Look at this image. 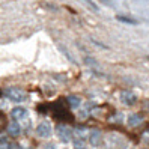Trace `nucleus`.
<instances>
[{"mask_svg":"<svg viewBox=\"0 0 149 149\" xmlns=\"http://www.w3.org/2000/svg\"><path fill=\"white\" fill-rule=\"evenodd\" d=\"M5 95L9 100H12L14 102H23L27 96H26V92H23L21 89H17V87H8L5 91Z\"/></svg>","mask_w":149,"mask_h":149,"instance_id":"nucleus-1","label":"nucleus"},{"mask_svg":"<svg viewBox=\"0 0 149 149\" xmlns=\"http://www.w3.org/2000/svg\"><path fill=\"white\" fill-rule=\"evenodd\" d=\"M57 137L60 139V142L68 143L72 139V130L68 128L66 125H59L57 127Z\"/></svg>","mask_w":149,"mask_h":149,"instance_id":"nucleus-2","label":"nucleus"},{"mask_svg":"<svg viewBox=\"0 0 149 149\" xmlns=\"http://www.w3.org/2000/svg\"><path fill=\"white\" fill-rule=\"evenodd\" d=\"M51 131H53V128H51V125L48 124V122H42V124H39L36 127V134H38V137H42V139L50 137Z\"/></svg>","mask_w":149,"mask_h":149,"instance_id":"nucleus-3","label":"nucleus"},{"mask_svg":"<svg viewBox=\"0 0 149 149\" xmlns=\"http://www.w3.org/2000/svg\"><path fill=\"white\" fill-rule=\"evenodd\" d=\"M120 100H122V102H125L127 106H133V104L137 101V96L130 91H122L120 92Z\"/></svg>","mask_w":149,"mask_h":149,"instance_id":"nucleus-4","label":"nucleus"},{"mask_svg":"<svg viewBox=\"0 0 149 149\" xmlns=\"http://www.w3.org/2000/svg\"><path fill=\"white\" fill-rule=\"evenodd\" d=\"M101 139H102V136H101L100 130H92L89 133V143L92 146H98L101 143Z\"/></svg>","mask_w":149,"mask_h":149,"instance_id":"nucleus-5","label":"nucleus"},{"mask_svg":"<svg viewBox=\"0 0 149 149\" xmlns=\"http://www.w3.org/2000/svg\"><path fill=\"white\" fill-rule=\"evenodd\" d=\"M12 118L17 119V120H23V119L27 118V110L24 107H15L12 110Z\"/></svg>","mask_w":149,"mask_h":149,"instance_id":"nucleus-6","label":"nucleus"},{"mask_svg":"<svg viewBox=\"0 0 149 149\" xmlns=\"http://www.w3.org/2000/svg\"><path fill=\"white\" fill-rule=\"evenodd\" d=\"M8 133H9V136H12V137L20 136V133H21V127L18 125V122L12 120L11 124H9V127H8Z\"/></svg>","mask_w":149,"mask_h":149,"instance_id":"nucleus-7","label":"nucleus"},{"mask_svg":"<svg viewBox=\"0 0 149 149\" xmlns=\"http://www.w3.org/2000/svg\"><path fill=\"white\" fill-rule=\"evenodd\" d=\"M142 120H143V118L140 115H137V113H134V115L128 116V125L130 127H137V125L142 124Z\"/></svg>","mask_w":149,"mask_h":149,"instance_id":"nucleus-8","label":"nucleus"},{"mask_svg":"<svg viewBox=\"0 0 149 149\" xmlns=\"http://www.w3.org/2000/svg\"><path fill=\"white\" fill-rule=\"evenodd\" d=\"M66 101H68V104H69V107H71V109H77L81 104V100L78 98V96H75V95H68Z\"/></svg>","mask_w":149,"mask_h":149,"instance_id":"nucleus-9","label":"nucleus"},{"mask_svg":"<svg viewBox=\"0 0 149 149\" xmlns=\"http://www.w3.org/2000/svg\"><path fill=\"white\" fill-rule=\"evenodd\" d=\"M116 18H118L119 21H122V23H127V24H136V23H137L136 20H133V18H128V17H124V15H118Z\"/></svg>","mask_w":149,"mask_h":149,"instance_id":"nucleus-10","label":"nucleus"},{"mask_svg":"<svg viewBox=\"0 0 149 149\" xmlns=\"http://www.w3.org/2000/svg\"><path fill=\"white\" fill-rule=\"evenodd\" d=\"M59 48H60V50H62V51H63V54H65V56H66V57L69 59V62H74V63H75V60H74V57H72L71 54H69V53H68V50H66V48H65L63 45H59Z\"/></svg>","mask_w":149,"mask_h":149,"instance_id":"nucleus-11","label":"nucleus"},{"mask_svg":"<svg viewBox=\"0 0 149 149\" xmlns=\"http://www.w3.org/2000/svg\"><path fill=\"white\" fill-rule=\"evenodd\" d=\"M74 148L75 149H84V143L81 142V140H77V142L74 143Z\"/></svg>","mask_w":149,"mask_h":149,"instance_id":"nucleus-12","label":"nucleus"},{"mask_svg":"<svg viewBox=\"0 0 149 149\" xmlns=\"http://www.w3.org/2000/svg\"><path fill=\"white\" fill-rule=\"evenodd\" d=\"M0 149H14V146H12L11 143L3 142V143H0Z\"/></svg>","mask_w":149,"mask_h":149,"instance_id":"nucleus-13","label":"nucleus"},{"mask_svg":"<svg viewBox=\"0 0 149 149\" xmlns=\"http://www.w3.org/2000/svg\"><path fill=\"white\" fill-rule=\"evenodd\" d=\"M83 2H84V3H87V5H89V6L92 8V9H93V11H98V6H96L95 3H92V0H83Z\"/></svg>","mask_w":149,"mask_h":149,"instance_id":"nucleus-14","label":"nucleus"},{"mask_svg":"<svg viewBox=\"0 0 149 149\" xmlns=\"http://www.w3.org/2000/svg\"><path fill=\"white\" fill-rule=\"evenodd\" d=\"M45 149H56V148L53 143H48V145H45Z\"/></svg>","mask_w":149,"mask_h":149,"instance_id":"nucleus-15","label":"nucleus"},{"mask_svg":"<svg viewBox=\"0 0 149 149\" xmlns=\"http://www.w3.org/2000/svg\"><path fill=\"white\" fill-rule=\"evenodd\" d=\"M17 149H30V148H17Z\"/></svg>","mask_w":149,"mask_h":149,"instance_id":"nucleus-16","label":"nucleus"}]
</instances>
